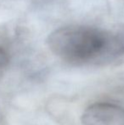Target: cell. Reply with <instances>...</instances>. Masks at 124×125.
Instances as JSON below:
<instances>
[{
	"label": "cell",
	"instance_id": "2",
	"mask_svg": "<svg viewBox=\"0 0 124 125\" xmlns=\"http://www.w3.org/2000/svg\"><path fill=\"white\" fill-rule=\"evenodd\" d=\"M83 125H124V108L106 102L95 103L83 112Z\"/></svg>",
	"mask_w": 124,
	"mask_h": 125
},
{
	"label": "cell",
	"instance_id": "3",
	"mask_svg": "<svg viewBox=\"0 0 124 125\" xmlns=\"http://www.w3.org/2000/svg\"><path fill=\"white\" fill-rule=\"evenodd\" d=\"M10 61V58L7 52L3 49L0 48V73L6 69Z\"/></svg>",
	"mask_w": 124,
	"mask_h": 125
},
{
	"label": "cell",
	"instance_id": "1",
	"mask_svg": "<svg viewBox=\"0 0 124 125\" xmlns=\"http://www.w3.org/2000/svg\"><path fill=\"white\" fill-rule=\"evenodd\" d=\"M113 43L104 31L88 26L60 27L50 33L47 40L55 55L75 65L97 62L115 54Z\"/></svg>",
	"mask_w": 124,
	"mask_h": 125
}]
</instances>
